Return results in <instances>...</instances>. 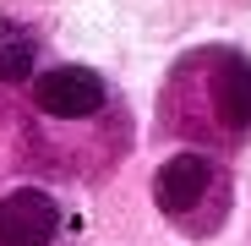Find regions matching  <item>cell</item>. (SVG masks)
<instances>
[{"mask_svg": "<svg viewBox=\"0 0 251 246\" xmlns=\"http://www.w3.org/2000/svg\"><path fill=\"white\" fill-rule=\"evenodd\" d=\"M109 104L104 77L88 66H50L44 77L33 82V109L38 115H55V120H88Z\"/></svg>", "mask_w": 251, "mask_h": 246, "instance_id": "2", "label": "cell"}, {"mask_svg": "<svg viewBox=\"0 0 251 246\" xmlns=\"http://www.w3.org/2000/svg\"><path fill=\"white\" fill-rule=\"evenodd\" d=\"M213 115H219V132L235 142L251 132V60L240 55H213Z\"/></svg>", "mask_w": 251, "mask_h": 246, "instance_id": "4", "label": "cell"}, {"mask_svg": "<svg viewBox=\"0 0 251 246\" xmlns=\"http://www.w3.org/2000/svg\"><path fill=\"white\" fill-rule=\"evenodd\" d=\"M153 202L186 230H213L224 214V175L207 153H175L153 175Z\"/></svg>", "mask_w": 251, "mask_h": 246, "instance_id": "1", "label": "cell"}, {"mask_svg": "<svg viewBox=\"0 0 251 246\" xmlns=\"http://www.w3.org/2000/svg\"><path fill=\"white\" fill-rule=\"evenodd\" d=\"M38 44H33V33L17 27V22H0V82H22L27 66H33Z\"/></svg>", "mask_w": 251, "mask_h": 246, "instance_id": "5", "label": "cell"}, {"mask_svg": "<svg viewBox=\"0 0 251 246\" xmlns=\"http://www.w3.org/2000/svg\"><path fill=\"white\" fill-rule=\"evenodd\" d=\"M60 208L50 191L38 186H17L0 197V246H55L60 235Z\"/></svg>", "mask_w": 251, "mask_h": 246, "instance_id": "3", "label": "cell"}]
</instances>
